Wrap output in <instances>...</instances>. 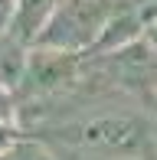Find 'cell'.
<instances>
[{"mask_svg": "<svg viewBox=\"0 0 157 160\" xmlns=\"http://www.w3.org/2000/svg\"><path fill=\"white\" fill-rule=\"evenodd\" d=\"M85 72V56L75 52H59V49L33 46L26 72L17 85L20 105H43V101H56L66 92H72Z\"/></svg>", "mask_w": 157, "mask_h": 160, "instance_id": "cell-3", "label": "cell"}, {"mask_svg": "<svg viewBox=\"0 0 157 160\" xmlns=\"http://www.w3.org/2000/svg\"><path fill=\"white\" fill-rule=\"evenodd\" d=\"M56 3L59 0H17V17H13V26L10 30L20 36L23 42H36V36L43 33V26L49 23Z\"/></svg>", "mask_w": 157, "mask_h": 160, "instance_id": "cell-5", "label": "cell"}, {"mask_svg": "<svg viewBox=\"0 0 157 160\" xmlns=\"http://www.w3.org/2000/svg\"><path fill=\"white\" fill-rule=\"evenodd\" d=\"M85 59L115 92L154 108V101H157V49L144 36L115 49V52L85 56Z\"/></svg>", "mask_w": 157, "mask_h": 160, "instance_id": "cell-1", "label": "cell"}, {"mask_svg": "<svg viewBox=\"0 0 157 160\" xmlns=\"http://www.w3.org/2000/svg\"><path fill=\"white\" fill-rule=\"evenodd\" d=\"M3 160H62V157L56 154V150L43 141V137H36V134H23L17 144H13V150H10Z\"/></svg>", "mask_w": 157, "mask_h": 160, "instance_id": "cell-6", "label": "cell"}, {"mask_svg": "<svg viewBox=\"0 0 157 160\" xmlns=\"http://www.w3.org/2000/svg\"><path fill=\"white\" fill-rule=\"evenodd\" d=\"M30 42H23L13 30L0 33V85L7 88H17L20 78L26 72V62H30Z\"/></svg>", "mask_w": 157, "mask_h": 160, "instance_id": "cell-4", "label": "cell"}, {"mask_svg": "<svg viewBox=\"0 0 157 160\" xmlns=\"http://www.w3.org/2000/svg\"><path fill=\"white\" fill-rule=\"evenodd\" d=\"M17 17V0H0V33H7Z\"/></svg>", "mask_w": 157, "mask_h": 160, "instance_id": "cell-9", "label": "cell"}, {"mask_svg": "<svg viewBox=\"0 0 157 160\" xmlns=\"http://www.w3.org/2000/svg\"><path fill=\"white\" fill-rule=\"evenodd\" d=\"M23 134H26V131L20 128V124H3V121H0V160L13 150V144H17Z\"/></svg>", "mask_w": 157, "mask_h": 160, "instance_id": "cell-8", "label": "cell"}, {"mask_svg": "<svg viewBox=\"0 0 157 160\" xmlns=\"http://www.w3.org/2000/svg\"><path fill=\"white\" fill-rule=\"evenodd\" d=\"M151 3H154V7H157V0H151Z\"/></svg>", "mask_w": 157, "mask_h": 160, "instance_id": "cell-12", "label": "cell"}, {"mask_svg": "<svg viewBox=\"0 0 157 160\" xmlns=\"http://www.w3.org/2000/svg\"><path fill=\"white\" fill-rule=\"evenodd\" d=\"M144 39H147V42H151V46L157 49V13L151 17V23H147V30H144Z\"/></svg>", "mask_w": 157, "mask_h": 160, "instance_id": "cell-10", "label": "cell"}, {"mask_svg": "<svg viewBox=\"0 0 157 160\" xmlns=\"http://www.w3.org/2000/svg\"><path fill=\"white\" fill-rule=\"evenodd\" d=\"M108 23V0H59L33 46L89 56Z\"/></svg>", "mask_w": 157, "mask_h": 160, "instance_id": "cell-2", "label": "cell"}, {"mask_svg": "<svg viewBox=\"0 0 157 160\" xmlns=\"http://www.w3.org/2000/svg\"><path fill=\"white\" fill-rule=\"evenodd\" d=\"M0 121L20 124V95L17 88H7V85H0Z\"/></svg>", "mask_w": 157, "mask_h": 160, "instance_id": "cell-7", "label": "cell"}, {"mask_svg": "<svg viewBox=\"0 0 157 160\" xmlns=\"http://www.w3.org/2000/svg\"><path fill=\"white\" fill-rule=\"evenodd\" d=\"M154 114H157V101H154Z\"/></svg>", "mask_w": 157, "mask_h": 160, "instance_id": "cell-11", "label": "cell"}]
</instances>
